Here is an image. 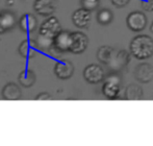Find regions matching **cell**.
I'll return each mask as SVG.
<instances>
[{"instance_id":"1","label":"cell","mask_w":153,"mask_h":146,"mask_svg":"<svg viewBox=\"0 0 153 146\" xmlns=\"http://www.w3.org/2000/svg\"><path fill=\"white\" fill-rule=\"evenodd\" d=\"M131 55L140 61L153 57V39L148 35H139L131 40L129 45Z\"/></svg>"},{"instance_id":"2","label":"cell","mask_w":153,"mask_h":146,"mask_svg":"<svg viewBox=\"0 0 153 146\" xmlns=\"http://www.w3.org/2000/svg\"><path fill=\"white\" fill-rule=\"evenodd\" d=\"M121 76L117 73H111L106 78L102 86V94L109 100L117 99L121 91Z\"/></svg>"},{"instance_id":"3","label":"cell","mask_w":153,"mask_h":146,"mask_svg":"<svg viewBox=\"0 0 153 146\" xmlns=\"http://www.w3.org/2000/svg\"><path fill=\"white\" fill-rule=\"evenodd\" d=\"M148 19L144 12L141 10H133L129 13L126 17V25L129 31L133 33H141L147 27Z\"/></svg>"},{"instance_id":"4","label":"cell","mask_w":153,"mask_h":146,"mask_svg":"<svg viewBox=\"0 0 153 146\" xmlns=\"http://www.w3.org/2000/svg\"><path fill=\"white\" fill-rule=\"evenodd\" d=\"M89 46V38L81 31L71 33V41L69 51L74 54H81L87 50Z\"/></svg>"},{"instance_id":"5","label":"cell","mask_w":153,"mask_h":146,"mask_svg":"<svg viewBox=\"0 0 153 146\" xmlns=\"http://www.w3.org/2000/svg\"><path fill=\"white\" fill-rule=\"evenodd\" d=\"M62 31V26L59 19L55 17H50L46 21L42 23L40 26L39 34L42 36H45L47 38L54 39Z\"/></svg>"},{"instance_id":"6","label":"cell","mask_w":153,"mask_h":146,"mask_svg":"<svg viewBox=\"0 0 153 146\" xmlns=\"http://www.w3.org/2000/svg\"><path fill=\"white\" fill-rule=\"evenodd\" d=\"M83 78L92 85H97L104 80V70L100 65L90 64L83 70Z\"/></svg>"},{"instance_id":"7","label":"cell","mask_w":153,"mask_h":146,"mask_svg":"<svg viewBox=\"0 0 153 146\" xmlns=\"http://www.w3.org/2000/svg\"><path fill=\"white\" fill-rule=\"evenodd\" d=\"M54 74L59 79H70L74 74V65L69 60L59 61L54 66Z\"/></svg>"},{"instance_id":"8","label":"cell","mask_w":153,"mask_h":146,"mask_svg":"<svg viewBox=\"0 0 153 146\" xmlns=\"http://www.w3.org/2000/svg\"><path fill=\"white\" fill-rule=\"evenodd\" d=\"M70 41H71V33L67 31H62L54 39H53V49L57 54H62L70 48Z\"/></svg>"},{"instance_id":"9","label":"cell","mask_w":153,"mask_h":146,"mask_svg":"<svg viewBox=\"0 0 153 146\" xmlns=\"http://www.w3.org/2000/svg\"><path fill=\"white\" fill-rule=\"evenodd\" d=\"M134 76L141 83H148L153 79V66L148 63H141L135 67Z\"/></svg>"},{"instance_id":"10","label":"cell","mask_w":153,"mask_h":146,"mask_svg":"<svg viewBox=\"0 0 153 146\" xmlns=\"http://www.w3.org/2000/svg\"><path fill=\"white\" fill-rule=\"evenodd\" d=\"M57 0H36L33 8L39 15L44 17L51 16L56 10Z\"/></svg>"},{"instance_id":"11","label":"cell","mask_w":153,"mask_h":146,"mask_svg":"<svg viewBox=\"0 0 153 146\" xmlns=\"http://www.w3.org/2000/svg\"><path fill=\"white\" fill-rule=\"evenodd\" d=\"M92 15L91 12L83 7L76 10L72 15V22L78 28H87L91 23Z\"/></svg>"},{"instance_id":"12","label":"cell","mask_w":153,"mask_h":146,"mask_svg":"<svg viewBox=\"0 0 153 146\" xmlns=\"http://www.w3.org/2000/svg\"><path fill=\"white\" fill-rule=\"evenodd\" d=\"M39 49L36 41H33L31 39H26V40L22 41L19 46V53L22 57L26 60H30L32 57H36V50Z\"/></svg>"},{"instance_id":"13","label":"cell","mask_w":153,"mask_h":146,"mask_svg":"<svg viewBox=\"0 0 153 146\" xmlns=\"http://www.w3.org/2000/svg\"><path fill=\"white\" fill-rule=\"evenodd\" d=\"M19 25L23 33L30 35L38 27V20L31 14H24L19 20Z\"/></svg>"},{"instance_id":"14","label":"cell","mask_w":153,"mask_h":146,"mask_svg":"<svg viewBox=\"0 0 153 146\" xmlns=\"http://www.w3.org/2000/svg\"><path fill=\"white\" fill-rule=\"evenodd\" d=\"M116 53L117 51L114 47L109 46V45H103L97 51V59L100 63L109 66L113 62Z\"/></svg>"},{"instance_id":"15","label":"cell","mask_w":153,"mask_h":146,"mask_svg":"<svg viewBox=\"0 0 153 146\" xmlns=\"http://www.w3.org/2000/svg\"><path fill=\"white\" fill-rule=\"evenodd\" d=\"M130 54L131 53H129L128 51L125 50V49L119 50L116 53L113 62H111V64L108 67H111L114 71H119V70H121L123 67H125V66L129 63V61H130Z\"/></svg>"},{"instance_id":"16","label":"cell","mask_w":153,"mask_h":146,"mask_svg":"<svg viewBox=\"0 0 153 146\" xmlns=\"http://www.w3.org/2000/svg\"><path fill=\"white\" fill-rule=\"evenodd\" d=\"M16 22V15L8 10L0 13V35L12 29Z\"/></svg>"},{"instance_id":"17","label":"cell","mask_w":153,"mask_h":146,"mask_svg":"<svg viewBox=\"0 0 153 146\" xmlns=\"http://www.w3.org/2000/svg\"><path fill=\"white\" fill-rule=\"evenodd\" d=\"M22 91L15 83H8L2 89V97L6 100H18L21 98Z\"/></svg>"},{"instance_id":"18","label":"cell","mask_w":153,"mask_h":146,"mask_svg":"<svg viewBox=\"0 0 153 146\" xmlns=\"http://www.w3.org/2000/svg\"><path fill=\"white\" fill-rule=\"evenodd\" d=\"M125 99L127 100H141L144 96V90L137 83H129L125 89Z\"/></svg>"},{"instance_id":"19","label":"cell","mask_w":153,"mask_h":146,"mask_svg":"<svg viewBox=\"0 0 153 146\" xmlns=\"http://www.w3.org/2000/svg\"><path fill=\"white\" fill-rule=\"evenodd\" d=\"M18 80L24 88H30L36 83V74L31 69H24L19 74Z\"/></svg>"},{"instance_id":"20","label":"cell","mask_w":153,"mask_h":146,"mask_svg":"<svg viewBox=\"0 0 153 146\" xmlns=\"http://www.w3.org/2000/svg\"><path fill=\"white\" fill-rule=\"evenodd\" d=\"M114 14L108 8H102L97 13V22L101 25H108L113 22Z\"/></svg>"},{"instance_id":"21","label":"cell","mask_w":153,"mask_h":146,"mask_svg":"<svg viewBox=\"0 0 153 146\" xmlns=\"http://www.w3.org/2000/svg\"><path fill=\"white\" fill-rule=\"evenodd\" d=\"M36 44H38L39 49L43 51H50L53 47V39L51 38H47L45 36H42L39 34V36L36 39Z\"/></svg>"},{"instance_id":"22","label":"cell","mask_w":153,"mask_h":146,"mask_svg":"<svg viewBox=\"0 0 153 146\" xmlns=\"http://www.w3.org/2000/svg\"><path fill=\"white\" fill-rule=\"evenodd\" d=\"M80 4L81 7L90 10V12H94L98 8L100 0H80Z\"/></svg>"},{"instance_id":"23","label":"cell","mask_w":153,"mask_h":146,"mask_svg":"<svg viewBox=\"0 0 153 146\" xmlns=\"http://www.w3.org/2000/svg\"><path fill=\"white\" fill-rule=\"evenodd\" d=\"M141 7L144 12H153V0H142Z\"/></svg>"},{"instance_id":"24","label":"cell","mask_w":153,"mask_h":146,"mask_svg":"<svg viewBox=\"0 0 153 146\" xmlns=\"http://www.w3.org/2000/svg\"><path fill=\"white\" fill-rule=\"evenodd\" d=\"M131 0H111V4L118 8H123L130 3Z\"/></svg>"},{"instance_id":"25","label":"cell","mask_w":153,"mask_h":146,"mask_svg":"<svg viewBox=\"0 0 153 146\" xmlns=\"http://www.w3.org/2000/svg\"><path fill=\"white\" fill-rule=\"evenodd\" d=\"M36 100H49V99H51V96H50V94H49V93L44 92V93L39 94V95L36 96Z\"/></svg>"},{"instance_id":"26","label":"cell","mask_w":153,"mask_h":146,"mask_svg":"<svg viewBox=\"0 0 153 146\" xmlns=\"http://www.w3.org/2000/svg\"><path fill=\"white\" fill-rule=\"evenodd\" d=\"M6 3H7L10 6H12L13 4L15 3V0H6Z\"/></svg>"},{"instance_id":"27","label":"cell","mask_w":153,"mask_h":146,"mask_svg":"<svg viewBox=\"0 0 153 146\" xmlns=\"http://www.w3.org/2000/svg\"><path fill=\"white\" fill-rule=\"evenodd\" d=\"M150 31H151V33L153 34V21H152L151 25H150Z\"/></svg>"},{"instance_id":"28","label":"cell","mask_w":153,"mask_h":146,"mask_svg":"<svg viewBox=\"0 0 153 146\" xmlns=\"http://www.w3.org/2000/svg\"><path fill=\"white\" fill-rule=\"evenodd\" d=\"M0 1H1V0H0Z\"/></svg>"}]
</instances>
